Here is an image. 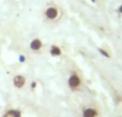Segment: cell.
<instances>
[{"label":"cell","instance_id":"3957f363","mask_svg":"<svg viewBox=\"0 0 122 117\" xmlns=\"http://www.w3.org/2000/svg\"><path fill=\"white\" fill-rule=\"evenodd\" d=\"M26 84V77L21 74H17L13 79V85L16 88H23Z\"/></svg>","mask_w":122,"mask_h":117},{"label":"cell","instance_id":"30bf717a","mask_svg":"<svg viewBox=\"0 0 122 117\" xmlns=\"http://www.w3.org/2000/svg\"><path fill=\"white\" fill-rule=\"evenodd\" d=\"M118 12L120 13V14H122V3L119 5V8H118Z\"/></svg>","mask_w":122,"mask_h":117},{"label":"cell","instance_id":"7a4b0ae2","mask_svg":"<svg viewBox=\"0 0 122 117\" xmlns=\"http://www.w3.org/2000/svg\"><path fill=\"white\" fill-rule=\"evenodd\" d=\"M44 15L48 21H55V19L58 18L59 16V10H58L57 6H54V5H51L48 8H46L44 12Z\"/></svg>","mask_w":122,"mask_h":117},{"label":"cell","instance_id":"277c9868","mask_svg":"<svg viewBox=\"0 0 122 117\" xmlns=\"http://www.w3.org/2000/svg\"><path fill=\"white\" fill-rule=\"evenodd\" d=\"M43 47V42L41 41V39L36 38L30 42V48L33 52H39Z\"/></svg>","mask_w":122,"mask_h":117},{"label":"cell","instance_id":"8fae6325","mask_svg":"<svg viewBox=\"0 0 122 117\" xmlns=\"http://www.w3.org/2000/svg\"><path fill=\"white\" fill-rule=\"evenodd\" d=\"M91 2H93V3H95V2H97V0H90Z\"/></svg>","mask_w":122,"mask_h":117},{"label":"cell","instance_id":"ba28073f","mask_svg":"<svg viewBox=\"0 0 122 117\" xmlns=\"http://www.w3.org/2000/svg\"><path fill=\"white\" fill-rule=\"evenodd\" d=\"M99 52L104 56V57H107V58H109V57H110L109 54H108V52H106L105 49H103V48H99Z\"/></svg>","mask_w":122,"mask_h":117},{"label":"cell","instance_id":"8992f818","mask_svg":"<svg viewBox=\"0 0 122 117\" xmlns=\"http://www.w3.org/2000/svg\"><path fill=\"white\" fill-rule=\"evenodd\" d=\"M49 53H51V55L53 56V57H59V56H61V54H62V51H61V48L58 46V45L54 44L51 46Z\"/></svg>","mask_w":122,"mask_h":117},{"label":"cell","instance_id":"9c48e42d","mask_svg":"<svg viewBox=\"0 0 122 117\" xmlns=\"http://www.w3.org/2000/svg\"><path fill=\"white\" fill-rule=\"evenodd\" d=\"M36 87V82H32V83H31V88H32V89H34Z\"/></svg>","mask_w":122,"mask_h":117},{"label":"cell","instance_id":"6da1fadb","mask_svg":"<svg viewBox=\"0 0 122 117\" xmlns=\"http://www.w3.org/2000/svg\"><path fill=\"white\" fill-rule=\"evenodd\" d=\"M80 84H81V80H80L79 75H78L77 73H72V74L70 75L69 80H67V85H69V87L71 88L72 90H75L79 87Z\"/></svg>","mask_w":122,"mask_h":117},{"label":"cell","instance_id":"5b68a950","mask_svg":"<svg viewBox=\"0 0 122 117\" xmlns=\"http://www.w3.org/2000/svg\"><path fill=\"white\" fill-rule=\"evenodd\" d=\"M99 112L93 107H87L82 111V117H97Z\"/></svg>","mask_w":122,"mask_h":117},{"label":"cell","instance_id":"52a82bcc","mask_svg":"<svg viewBox=\"0 0 122 117\" xmlns=\"http://www.w3.org/2000/svg\"><path fill=\"white\" fill-rule=\"evenodd\" d=\"M8 116L10 117H21V114L19 111H17V110H10V111H8V114H6Z\"/></svg>","mask_w":122,"mask_h":117}]
</instances>
